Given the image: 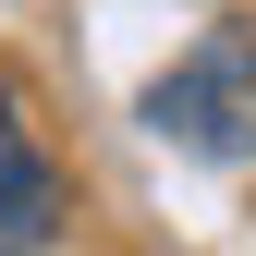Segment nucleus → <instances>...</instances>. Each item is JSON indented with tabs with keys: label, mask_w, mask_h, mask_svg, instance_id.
Here are the masks:
<instances>
[{
	"label": "nucleus",
	"mask_w": 256,
	"mask_h": 256,
	"mask_svg": "<svg viewBox=\"0 0 256 256\" xmlns=\"http://www.w3.org/2000/svg\"><path fill=\"white\" fill-rule=\"evenodd\" d=\"M134 122L158 146L208 158V171H244L256 158V24H208V37L134 98Z\"/></svg>",
	"instance_id": "1"
},
{
	"label": "nucleus",
	"mask_w": 256,
	"mask_h": 256,
	"mask_svg": "<svg viewBox=\"0 0 256 256\" xmlns=\"http://www.w3.org/2000/svg\"><path fill=\"white\" fill-rule=\"evenodd\" d=\"M49 232H61V171L0 98V256H49Z\"/></svg>",
	"instance_id": "2"
}]
</instances>
